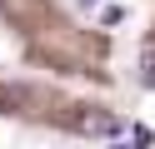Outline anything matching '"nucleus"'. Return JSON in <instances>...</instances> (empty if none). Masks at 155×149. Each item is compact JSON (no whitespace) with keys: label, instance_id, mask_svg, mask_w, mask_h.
Returning <instances> with one entry per match:
<instances>
[{"label":"nucleus","instance_id":"nucleus-3","mask_svg":"<svg viewBox=\"0 0 155 149\" xmlns=\"http://www.w3.org/2000/svg\"><path fill=\"white\" fill-rule=\"evenodd\" d=\"M110 149H140V144H110Z\"/></svg>","mask_w":155,"mask_h":149},{"label":"nucleus","instance_id":"nucleus-2","mask_svg":"<svg viewBox=\"0 0 155 149\" xmlns=\"http://www.w3.org/2000/svg\"><path fill=\"white\" fill-rule=\"evenodd\" d=\"M120 20H125V5H105V10H100V25H105V30L120 25Z\"/></svg>","mask_w":155,"mask_h":149},{"label":"nucleus","instance_id":"nucleus-1","mask_svg":"<svg viewBox=\"0 0 155 149\" xmlns=\"http://www.w3.org/2000/svg\"><path fill=\"white\" fill-rule=\"evenodd\" d=\"M70 124H75V134H120V119L110 109H95V104H85Z\"/></svg>","mask_w":155,"mask_h":149},{"label":"nucleus","instance_id":"nucleus-5","mask_svg":"<svg viewBox=\"0 0 155 149\" xmlns=\"http://www.w3.org/2000/svg\"><path fill=\"white\" fill-rule=\"evenodd\" d=\"M150 79H155V70H150Z\"/></svg>","mask_w":155,"mask_h":149},{"label":"nucleus","instance_id":"nucleus-4","mask_svg":"<svg viewBox=\"0 0 155 149\" xmlns=\"http://www.w3.org/2000/svg\"><path fill=\"white\" fill-rule=\"evenodd\" d=\"M80 5H85V10H90V5H100V0H80Z\"/></svg>","mask_w":155,"mask_h":149}]
</instances>
